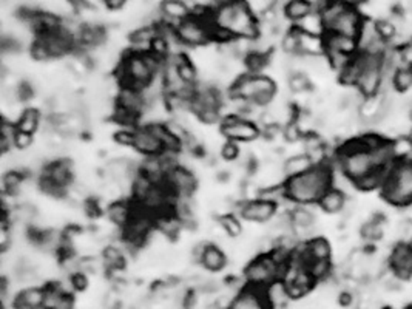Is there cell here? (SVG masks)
<instances>
[{
	"label": "cell",
	"mask_w": 412,
	"mask_h": 309,
	"mask_svg": "<svg viewBox=\"0 0 412 309\" xmlns=\"http://www.w3.org/2000/svg\"><path fill=\"white\" fill-rule=\"evenodd\" d=\"M333 186V167L328 161L313 164L302 175L287 178L284 183L287 199L295 206L318 204L320 199Z\"/></svg>",
	"instance_id": "1"
},
{
	"label": "cell",
	"mask_w": 412,
	"mask_h": 309,
	"mask_svg": "<svg viewBox=\"0 0 412 309\" xmlns=\"http://www.w3.org/2000/svg\"><path fill=\"white\" fill-rule=\"evenodd\" d=\"M210 19L215 28L226 31L232 39H257L259 36V19L255 16L247 0L215 6Z\"/></svg>",
	"instance_id": "2"
},
{
	"label": "cell",
	"mask_w": 412,
	"mask_h": 309,
	"mask_svg": "<svg viewBox=\"0 0 412 309\" xmlns=\"http://www.w3.org/2000/svg\"><path fill=\"white\" fill-rule=\"evenodd\" d=\"M164 61L152 53H136L130 50L122 56L116 77L122 87L144 90L162 73Z\"/></svg>",
	"instance_id": "3"
},
{
	"label": "cell",
	"mask_w": 412,
	"mask_h": 309,
	"mask_svg": "<svg viewBox=\"0 0 412 309\" xmlns=\"http://www.w3.org/2000/svg\"><path fill=\"white\" fill-rule=\"evenodd\" d=\"M275 94H277V83L266 74L244 73L233 82L230 88V98L261 108L269 107L275 99Z\"/></svg>",
	"instance_id": "4"
},
{
	"label": "cell",
	"mask_w": 412,
	"mask_h": 309,
	"mask_svg": "<svg viewBox=\"0 0 412 309\" xmlns=\"http://www.w3.org/2000/svg\"><path fill=\"white\" fill-rule=\"evenodd\" d=\"M380 192L384 201L391 206H412V159H397Z\"/></svg>",
	"instance_id": "5"
},
{
	"label": "cell",
	"mask_w": 412,
	"mask_h": 309,
	"mask_svg": "<svg viewBox=\"0 0 412 309\" xmlns=\"http://www.w3.org/2000/svg\"><path fill=\"white\" fill-rule=\"evenodd\" d=\"M210 11H195L190 17L176 25L175 33L181 45L190 48H201L213 42V23L210 19Z\"/></svg>",
	"instance_id": "6"
},
{
	"label": "cell",
	"mask_w": 412,
	"mask_h": 309,
	"mask_svg": "<svg viewBox=\"0 0 412 309\" xmlns=\"http://www.w3.org/2000/svg\"><path fill=\"white\" fill-rule=\"evenodd\" d=\"M222 107H224V98L219 90L208 83H199L195 88L192 98V113L204 124H215L222 121Z\"/></svg>",
	"instance_id": "7"
},
{
	"label": "cell",
	"mask_w": 412,
	"mask_h": 309,
	"mask_svg": "<svg viewBox=\"0 0 412 309\" xmlns=\"http://www.w3.org/2000/svg\"><path fill=\"white\" fill-rule=\"evenodd\" d=\"M287 266L289 263L283 265L275 259L272 252L258 254L244 270L246 283L255 288H266L273 280H283Z\"/></svg>",
	"instance_id": "8"
},
{
	"label": "cell",
	"mask_w": 412,
	"mask_h": 309,
	"mask_svg": "<svg viewBox=\"0 0 412 309\" xmlns=\"http://www.w3.org/2000/svg\"><path fill=\"white\" fill-rule=\"evenodd\" d=\"M221 133L233 143H252L259 138L261 130L255 121L238 114H228L221 121Z\"/></svg>",
	"instance_id": "9"
},
{
	"label": "cell",
	"mask_w": 412,
	"mask_h": 309,
	"mask_svg": "<svg viewBox=\"0 0 412 309\" xmlns=\"http://www.w3.org/2000/svg\"><path fill=\"white\" fill-rule=\"evenodd\" d=\"M162 127L164 124H146L135 128L133 149L144 154V157H158L164 153V144H162Z\"/></svg>",
	"instance_id": "10"
},
{
	"label": "cell",
	"mask_w": 412,
	"mask_h": 309,
	"mask_svg": "<svg viewBox=\"0 0 412 309\" xmlns=\"http://www.w3.org/2000/svg\"><path fill=\"white\" fill-rule=\"evenodd\" d=\"M164 183L175 197H192L198 188V179L195 173L188 167L181 164L172 167L166 173Z\"/></svg>",
	"instance_id": "11"
},
{
	"label": "cell",
	"mask_w": 412,
	"mask_h": 309,
	"mask_svg": "<svg viewBox=\"0 0 412 309\" xmlns=\"http://www.w3.org/2000/svg\"><path fill=\"white\" fill-rule=\"evenodd\" d=\"M388 268L398 280L408 281L412 279V248L409 243L397 241L388 255Z\"/></svg>",
	"instance_id": "12"
},
{
	"label": "cell",
	"mask_w": 412,
	"mask_h": 309,
	"mask_svg": "<svg viewBox=\"0 0 412 309\" xmlns=\"http://www.w3.org/2000/svg\"><path fill=\"white\" fill-rule=\"evenodd\" d=\"M364 17L360 8L355 6H348L340 14L333 19V22L326 28V33H338L349 37H358L360 30H362Z\"/></svg>",
	"instance_id": "13"
},
{
	"label": "cell",
	"mask_w": 412,
	"mask_h": 309,
	"mask_svg": "<svg viewBox=\"0 0 412 309\" xmlns=\"http://www.w3.org/2000/svg\"><path fill=\"white\" fill-rule=\"evenodd\" d=\"M278 206L266 199L255 198L238 206V215L251 223H269L277 217Z\"/></svg>",
	"instance_id": "14"
},
{
	"label": "cell",
	"mask_w": 412,
	"mask_h": 309,
	"mask_svg": "<svg viewBox=\"0 0 412 309\" xmlns=\"http://www.w3.org/2000/svg\"><path fill=\"white\" fill-rule=\"evenodd\" d=\"M227 309H273L266 297L264 288H255L246 285L235 294L230 306Z\"/></svg>",
	"instance_id": "15"
},
{
	"label": "cell",
	"mask_w": 412,
	"mask_h": 309,
	"mask_svg": "<svg viewBox=\"0 0 412 309\" xmlns=\"http://www.w3.org/2000/svg\"><path fill=\"white\" fill-rule=\"evenodd\" d=\"M195 12L193 6L186 2V0H161L159 3V14L161 19L167 23L178 25L179 22L186 21Z\"/></svg>",
	"instance_id": "16"
},
{
	"label": "cell",
	"mask_w": 412,
	"mask_h": 309,
	"mask_svg": "<svg viewBox=\"0 0 412 309\" xmlns=\"http://www.w3.org/2000/svg\"><path fill=\"white\" fill-rule=\"evenodd\" d=\"M388 224V217L383 212H375L368 221L360 228V237L366 244H374L384 238V228Z\"/></svg>",
	"instance_id": "17"
},
{
	"label": "cell",
	"mask_w": 412,
	"mask_h": 309,
	"mask_svg": "<svg viewBox=\"0 0 412 309\" xmlns=\"http://www.w3.org/2000/svg\"><path fill=\"white\" fill-rule=\"evenodd\" d=\"M324 45H326V53H340L346 56H355L358 53L357 39L344 36V34L326 33Z\"/></svg>",
	"instance_id": "18"
},
{
	"label": "cell",
	"mask_w": 412,
	"mask_h": 309,
	"mask_svg": "<svg viewBox=\"0 0 412 309\" xmlns=\"http://www.w3.org/2000/svg\"><path fill=\"white\" fill-rule=\"evenodd\" d=\"M135 210L136 204L128 203L126 199H124V201L122 199H116V201L111 203L107 208V217L115 226L124 229L130 223V220H132Z\"/></svg>",
	"instance_id": "19"
},
{
	"label": "cell",
	"mask_w": 412,
	"mask_h": 309,
	"mask_svg": "<svg viewBox=\"0 0 412 309\" xmlns=\"http://www.w3.org/2000/svg\"><path fill=\"white\" fill-rule=\"evenodd\" d=\"M348 195L343 190H340L338 188H332L324 193L322 199L318 201V208L322 209L324 214L329 215H337L342 214L344 210L346 204H348Z\"/></svg>",
	"instance_id": "20"
},
{
	"label": "cell",
	"mask_w": 412,
	"mask_h": 309,
	"mask_svg": "<svg viewBox=\"0 0 412 309\" xmlns=\"http://www.w3.org/2000/svg\"><path fill=\"white\" fill-rule=\"evenodd\" d=\"M75 299L73 295L65 294L56 283L45 286V299L43 306L45 309H73Z\"/></svg>",
	"instance_id": "21"
},
{
	"label": "cell",
	"mask_w": 412,
	"mask_h": 309,
	"mask_svg": "<svg viewBox=\"0 0 412 309\" xmlns=\"http://www.w3.org/2000/svg\"><path fill=\"white\" fill-rule=\"evenodd\" d=\"M199 265L204 269L210 270V272H218V270H222L227 265V254L219 246H217V244L208 243L204 249V254L201 257Z\"/></svg>",
	"instance_id": "22"
},
{
	"label": "cell",
	"mask_w": 412,
	"mask_h": 309,
	"mask_svg": "<svg viewBox=\"0 0 412 309\" xmlns=\"http://www.w3.org/2000/svg\"><path fill=\"white\" fill-rule=\"evenodd\" d=\"M315 10V5L311 0H287L283 5V16L286 17V21L297 25Z\"/></svg>",
	"instance_id": "23"
},
{
	"label": "cell",
	"mask_w": 412,
	"mask_h": 309,
	"mask_svg": "<svg viewBox=\"0 0 412 309\" xmlns=\"http://www.w3.org/2000/svg\"><path fill=\"white\" fill-rule=\"evenodd\" d=\"M298 43H300V56H323L326 53L324 36L307 34L298 30Z\"/></svg>",
	"instance_id": "24"
},
{
	"label": "cell",
	"mask_w": 412,
	"mask_h": 309,
	"mask_svg": "<svg viewBox=\"0 0 412 309\" xmlns=\"http://www.w3.org/2000/svg\"><path fill=\"white\" fill-rule=\"evenodd\" d=\"M313 164H315V161L312 159L311 154H307V153L292 154V157L287 158L284 161V163H283L284 177L287 179V178L302 175V173H304V172H307L309 169H312Z\"/></svg>",
	"instance_id": "25"
},
{
	"label": "cell",
	"mask_w": 412,
	"mask_h": 309,
	"mask_svg": "<svg viewBox=\"0 0 412 309\" xmlns=\"http://www.w3.org/2000/svg\"><path fill=\"white\" fill-rule=\"evenodd\" d=\"M306 254L309 261L312 260H331L332 259V248L331 243L323 237H313L311 240L304 241ZM309 265V263H307Z\"/></svg>",
	"instance_id": "26"
},
{
	"label": "cell",
	"mask_w": 412,
	"mask_h": 309,
	"mask_svg": "<svg viewBox=\"0 0 412 309\" xmlns=\"http://www.w3.org/2000/svg\"><path fill=\"white\" fill-rule=\"evenodd\" d=\"M264 291L266 297L273 309H284L287 301L291 300L289 294H287V286L284 280H273L271 285L264 288Z\"/></svg>",
	"instance_id": "27"
},
{
	"label": "cell",
	"mask_w": 412,
	"mask_h": 309,
	"mask_svg": "<svg viewBox=\"0 0 412 309\" xmlns=\"http://www.w3.org/2000/svg\"><path fill=\"white\" fill-rule=\"evenodd\" d=\"M42 124V114L37 108H25V110L19 114V118L16 121V128L21 132L35 134L39 127Z\"/></svg>",
	"instance_id": "28"
},
{
	"label": "cell",
	"mask_w": 412,
	"mask_h": 309,
	"mask_svg": "<svg viewBox=\"0 0 412 309\" xmlns=\"http://www.w3.org/2000/svg\"><path fill=\"white\" fill-rule=\"evenodd\" d=\"M391 86L395 93H408L412 88V66H400L391 76Z\"/></svg>",
	"instance_id": "29"
},
{
	"label": "cell",
	"mask_w": 412,
	"mask_h": 309,
	"mask_svg": "<svg viewBox=\"0 0 412 309\" xmlns=\"http://www.w3.org/2000/svg\"><path fill=\"white\" fill-rule=\"evenodd\" d=\"M102 261L104 266L108 270L124 269V266H126V252L121 248L111 244V246H107L102 250Z\"/></svg>",
	"instance_id": "30"
},
{
	"label": "cell",
	"mask_w": 412,
	"mask_h": 309,
	"mask_svg": "<svg viewBox=\"0 0 412 309\" xmlns=\"http://www.w3.org/2000/svg\"><path fill=\"white\" fill-rule=\"evenodd\" d=\"M16 300L22 301V303L28 305L32 309H41L43 306V299H45V288L39 286H30L25 288L14 297Z\"/></svg>",
	"instance_id": "31"
},
{
	"label": "cell",
	"mask_w": 412,
	"mask_h": 309,
	"mask_svg": "<svg viewBox=\"0 0 412 309\" xmlns=\"http://www.w3.org/2000/svg\"><path fill=\"white\" fill-rule=\"evenodd\" d=\"M295 27L300 31H303V33H307V34H315V36H324L326 34L323 19H322V16H320L318 10L311 12V14L307 17H304L303 21H300L295 25Z\"/></svg>",
	"instance_id": "32"
},
{
	"label": "cell",
	"mask_w": 412,
	"mask_h": 309,
	"mask_svg": "<svg viewBox=\"0 0 412 309\" xmlns=\"http://www.w3.org/2000/svg\"><path fill=\"white\" fill-rule=\"evenodd\" d=\"M307 270H309L312 279L320 283L331 279L333 274V266L331 260H312L307 265Z\"/></svg>",
	"instance_id": "33"
},
{
	"label": "cell",
	"mask_w": 412,
	"mask_h": 309,
	"mask_svg": "<svg viewBox=\"0 0 412 309\" xmlns=\"http://www.w3.org/2000/svg\"><path fill=\"white\" fill-rule=\"evenodd\" d=\"M219 228L230 238H238L243 234V224H241L238 215L235 214H222L219 217Z\"/></svg>",
	"instance_id": "34"
},
{
	"label": "cell",
	"mask_w": 412,
	"mask_h": 309,
	"mask_svg": "<svg viewBox=\"0 0 412 309\" xmlns=\"http://www.w3.org/2000/svg\"><path fill=\"white\" fill-rule=\"evenodd\" d=\"M287 83H289V88L292 93H307L311 92L312 90V83L309 81V77L306 76L304 72H293L289 74V81H287Z\"/></svg>",
	"instance_id": "35"
},
{
	"label": "cell",
	"mask_w": 412,
	"mask_h": 309,
	"mask_svg": "<svg viewBox=\"0 0 412 309\" xmlns=\"http://www.w3.org/2000/svg\"><path fill=\"white\" fill-rule=\"evenodd\" d=\"M25 181L23 173L17 170H10L8 173L3 175V190L5 193H10V195H14L19 190H21L22 184Z\"/></svg>",
	"instance_id": "36"
},
{
	"label": "cell",
	"mask_w": 412,
	"mask_h": 309,
	"mask_svg": "<svg viewBox=\"0 0 412 309\" xmlns=\"http://www.w3.org/2000/svg\"><path fill=\"white\" fill-rule=\"evenodd\" d=\"M16 124L8 122L3 119L2 122V139H0V144H2V152L8 153L14 149V137H16Z\"/></svg>",
	"instance_id": "37"
},
{
	"label": "cell",
	"mask_w": 412,
	"mask_h": 309,
	"mask_svg": "<svg viewBox=\"0 0 412 309\" xmlns=\"http://www.w3.org/2000/svg\"><path fill=\"white\" fill-rule=\"evenodd\" d=\"M221 157L226 161H238L241 157V150L238 143H233V141H227L221 146Z\"/></svg>",
	"instance_id": "38"
},
{
	"label": "cell",
	"mask_w": 412,
	"mask_h": 309,
	"mask_svg": "<svg viewBox=\"0 0 412 309\" xmlns=\"http://www.w3.org/2000/svg\"><path fill=\"white\" fill-rule=\"evenodd\" d=\"M32 144V134L16 130L14 137V149L17 150H28Z\"/></svg>",
	"instance_id": "39"
},
{
	"label": "cell",
	"mask_w": 412,
	"mask_h": 309,
	"mask_svg": "<svg viewBox=\"0 0 412 309\" xmlns=\"http://www.w3.org/2000/svg\"><path fill=\"white\" fill-rule=\"evenodd\" d=\"M133 138H135V128H124V130H119L115 133V141L117 144L122 146H130L133 147Z\"/></svg>",
	"instance_id": "40"
},
{
	"label": "cell",
	"mask_w": 412,
	"mask_h": 309,
	"mask_svg": "<svg viewBox=\"0 0 412 309\" xmlns=\"http://www.w3.org/2000/svg\"><path fill=\"white\" fill-rule=\"evenodd\" d=\"M71 281H73V286L76 291H84V289H87L88 286V280H87V274L82 272V270H79V272H75L71 274Z\"/></svg>",
	"instance_id": "41"
},
{
	"label": "cell",
	"mask_w": 412,
	"mask_h": 309,
	"mask_svg": "<svg viewBox=\"0 0 412 309\" xmlns=\"http://www.w3.org/2000/svg\"><path fill=\"white\" fill-rule=\"evenodd\" d=\"M338 303H340V306H343V308H351L352 305L355 303L354 292L348 291V289H344V291H342L338 294Z\"/></svg>",
	"instance_id": "42"
},
{
	"label": "cell",
	"mask_w": 412,
	"mask_h": 309,
	"mask_svg": "<svg viewBox=\"0 0 412 309\" xmlns=\"http://www.w3.org/2000/svg\"><path fill=\"white\" fill-rule=\"evenodd\" d=\"M128 0H106V5L108 10H121L127 5Z\"/></svg>",
	"instance_id": "43"
},
{
	"label": "cell",
	"mask_w": 412,
	"mask_h": 309,
	"mask_svg": "<svg viewBox=\"0 0 412 309\" xmlns=\"http://www.w3.org/2000/svg\"><path fill=\"white\" fill-rule=\"evenodd\" d=\"M343 2H346L351 6H355V8H360V6H363L368 0H343Z\"/></svg>",
	"instance_id": "44"
},
{
	"label": "cell",
	"mask_w": 412,
	"mask_h": 309,
	"mask_svg": "<svg viewBox=\"0 0 412 309\" xmlns=\"http://www.w3.org/2000/svg\"><path fill=\"white\" fill-rule=\"evenodd\" d=\"M311 2H312L313 5H315V8H317V10H320V8H322L323 5L328 3L329 0H311Z\"/></svg>",
	"instance_id": "45"
},
{
	"label": "cell",
	"mask_w": 412,
	"mask_h": 309,
	"mask_svg": "<svg viewBox=\"0 0 412 309\" xmlns=\"http://www.w3.org/2000/svg\"><path fill=\"white\" fill-rule=\"evenodd\" d=\"M235 0H213L215 6H221V5H227V3H232Z\"/></svg>",
	"instance_id": "46"
},
{
	"label": "cell",
	"mask_w": 412,
	"mask_h": 309,
	"mask_svg": "<svg viewBox=\"0 0 412 309\" xmlns=\"http://www.w3.org/2000/svg\"><path fill=\"white\" fill-rule=\"evenodd\" d=\"M382 309H394V308H389V306H384V308H382Z\"/></svg>",
	"instance_id": "47"
}]
</instances>
